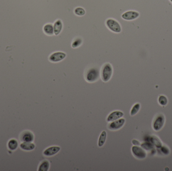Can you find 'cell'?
<instances>
[{
    "mask_svg": "<svg viewBox=\"0 0 172 171\" xmlns=\"http://www.w3.org/2000/svg\"><path fill=\"white\" fill-rule=\"evenodd\" d=\"M113 74L112 67L109 63H106L103 66L101 72L102 79L104 82H108Z\"/></svg>",
    "mask_w": 172,
    "mask_h": 171,
    "instance_id": "6da1fadb",
    "label": "cell"
},
{
    "mask_svg": "<svg viewBox=\"0 0 172 171\" xmlns=\"http://www.w3.org/2000/svg\"><path fill=\"white\" fill-rule=\"evenodd\" d=\"M99 78V71L97 68H92L89 70L86 75L87 82H93L98 80Z\"/></svg>",
    "mask_w": 172,
    "mask_h": 171,
    "instance_id": "7a4b0ae2",
    "label": "cell"
},
{
    "mask_svg": "<svg viewBox=\"0 0 172 171\" xmlns=\"http://www.w3.org/2000/svg\"><path fill=\"white\" fill-rule=\"evenodd\" d=\"M106 26L112 31L120 33L121 31L120 25L117 21L113 19H108L106 21Z\"/></svg>",
    "mask_w": 172,
    "mask_h": 171,
    "instance_id": "3957f363",
    "label": "cell"
},
{
    "mask_svg": "<svg viewBox=\"0 0 172 171\" xmlns=\"http://www.w3.org/2000/svg\"><path fill=\"white\" fill-rule=\"evenodd\" d=\"M132 153L137 159H145L146 157L145 151L138 145H133L132 148Z\"/></svg>",
    "mask_w": 172,
    "mask_h": 171,
    "instance_id": "277c9868",
    "label": "cell"
},
{
    "mask_svg": "<svg viewBox=\"0 0 172 171\" xmlns=\"http://www.w3.org/2000/svg\"><path fill=\"white\" fill-rule=\"evenodd\" d=\"M125 122L124 118H120L116 121H113L109 125V129L112 130H118L124 126Z\"/></svg>",
    "mask_w": 172,
    "mask_h": 171,
    "instance_id": "5b68a950",
    "label": "cell"
},
{
    "mask_svg": "<svg viewBox=\"0 0 172 171\" xmlns=\"http://www.w3.org/2000/svg\"><path fill=\"white\" fill-rule=\"evenodd\" d=\"M165 121V117L163 114H160L157 116L153 122V128L154 130L158 131L163 128Z\"/></svg>",
    "mask_w": 172,
    "mask_h": 171,
    "instance_id": "8992f818",
    "label": "cell"
},
{
    "mask_svg": "<svg viewBox=\"0 0 172 171\" xmlns=\"http://www.w3.org/2000/svg\"><path fill=\"white\" fill-rule=\"evenodd\" d=\"M66 57V54L61 52H57L52 53L49 57V60L52 62H58L61 60H64Z\"/></svg>",
    "mask_w": 172,
    "mask_h": 171,
    "instance_id": "52a82bcc",
    "label": "cell"
},
{
    "mask_svg": "<svg viewBox=\"0 0 172 171\" xmlns=\"http://www.w3.org/2000/svg\"><path fill=\"white\" fill-rule=\"evenodd\" d=\"M139 16H140V13L137 12L129 11L124 13V14H122L121 17L124 20L130 21L136 19V18H138Z\"/></svg>",
    "mask_w": 172,
    "mask_h": 171,
    "instance_id": "ba28073f",
    "label": "cell"
},
{
    "mask_svg": "<svg viewBox=\"0 0 172 171\" xmlns=\"http://www.w3.org/2000/svg\"><path fill=\"white\" fill-rule=\"evenodd\" d=\"M124 113L121 111H114L110 113L107 117V121L108 122H112L113 121L118 120L119 118H122L124 117Z\"/></svg>",
    "mask_w": 172,
    "mask_h": 171,
    "instance_id": "9c48e42d",
    "label": "cell"
},
{
    "mask_svg": "<svg viewBox=\"0 0 172 171\" xmlns=\"http://www.w3.org/2000/svg\"><path fill=\"white\" fill-rule=\"evenodd\" d=\"M61 150V148L58 146H52L47 148L44 152V155L45 156L50 157L54 156L58 153Z\"/></svg>",
    "mask_w": 172,
    "mask_h": 171,
    "instance_id": "30bf717a",
    "label": "cell"
},
{
    "mask_svg": "<svg viewBox=\"0 0 172 171\" xmlns=\"http://www.w3.org/2000/svg\"><path fill=\"white\" fill-rule=\"evenodd\" d=\"M21 139L24 142H32L34 140V136L31 132H25L22 134Z\"/></svg>",
    "mask_w": 172,
    "mask_h": 171,
    "instance_id": "8fae6325",
    "label": "cell"
},
{
    "mask_svg": "<svg viewBox=\"0 0 172 171\" xmlns=\"http://www.w3.org/2000/svg\"><path fill=\"white\" fill-rule=\"evenodd\" d=\"M21 149L25 151H32L36 148V145L32 142H23L20 145Z\"/></svg>",
    "mask_w": 172,
    "mask_h": 171,
    "instance_id": "7c38bea8",
    "label": "cell"
},
{
    "mask_svg": "<svg viewBox=\"0 0 172 171\" xmlns=\"http://www.w3.org/2000/svg\"><path fill=\"white\" fill-rule=\"evenodd\" d=\"M62 23L60 20H58L54 23L53 25L54 34L56 35H58L61 32L62 29Z\"/></svg>",
    "mask_w": 172,
    "mask_h": 171,
    "instance_id": "4fadbf2b",
    "label": "cell"
},
{
    "mask_svg": "<svg viewBox=\"0 0 172 171\" xmlns=\"http://www.w3.org/2000/svg\"><path fill=\"white\" fill-rule=\"evenodd\" d=\"M106 138H107V133L106 131L103 130L101 132L100 135L99 136L98 143V147H102L103 146L106 141Z\"/></svg>",
    "mask_w": 172,
    "mask_h": 171,
    "instance_id": "5bb4252c",
    "label": "cell"
},
{
    "mask_svg": "<svg viewBox=\"0 0 172 171\" xmlns=\"http://www.w3.org/2000/svg\"><path fill=\"white\" fill-rule=\"evenodd\" d=\"M44 31L48 35H52L54 34L53 26L51 24H48L44 27Z\"/></svg>",
    "mask_w": 172,
    "mask_h": 171,
    "instance_id": "9a60e30c",
    "label": "cell"
},
{
    "mask_svg": "<svg viewBox=\"0 0 172 171\" xmlns=\"http://www.w3.org/2000/svg\"><path fill=\"white\" fill-rule=\"evenodd\" d=\"M50 167V163L47 160H44L40 164L38 171H48Z\"/></svg>",
    "mask_w": 172,
    "mask_h": 171,
    "instance_id": "2e32d148",
    "label": "cell"
},
{
    "mask_svg": "<svg viewBox=\"0 0 172 171\" xmlns=\"http://www.w3.org/2000/svg\"><path fill=\"white\" fill-rule=\"evenodd\" d=\"M18 142L16 140H14V139L10 140L8 143V147L10 149H11L12 151L16 149L18 147Z\"/></svg>",
    "mask_w": 172,
    "mask_h": 171,
    "instance_id": "e0dca14e",
    "label": "cell"
},
{
    "mask_svg": "<svg viewBox=\"0 0 172 171\" xmlns=\"http://www.w3.org/2000/svg\"><path fill=\"white\" fill-rule=\"evenodd\" d=\"M141 109V105L140 103H136L132 107V109L130 110V114L132 116H134L138 113Z\"/></svg>",
    "mask_w": 172,
    "mask_h": 171,
    "instance_id": "ac0fdd59",
    "label": "cell"
},
{
    "mask_svg": "<svg viewBox=\"0 0 172 171\" xmlns=\"http://www.w3.org/2000/svg\"><path fill=\"white\" fill-rule=\"evenodd\" d=\"M75 14L79 16H83L86 13V11L84 9L82 8L81 7H78L77 8L75 9L74 11Z\"/></svg>",
    "mask_w": 172,
    "mask_h": 171,
    "instance_id": "d6986e66",
    "label": "cell"
},
{
    "mask_svg": "<svg viewBox=\"0 0 172 171\" xmlns=\"http://www.w3.org/2000/svg\"><path fill=\"white\" fill-rule=\"evenodd\" d=\"M159 102L162 105H166L168 103V99L164 95H161L159 98Z\"/></svg>",
    "mask_w": 172,
    "mask_h": 171,
    "instance_id": "ffe728a7",
    "label": "cell"
},
{
    "mask_svg": "<svg viewBox=\"0 0 172 171\" xmlns=\"http://www.w3.org/2000/svg\"><path fill=\"white\" fill-rule=\"evenodd\" d=\"M82 43V40L81 38H77L72 43V47L73 48L78 47Z\"/></svg>",
    "mask_w": 172,
    "mask_h": 171,
    "instance_id": "44dd1931",
    "label": "cell"
},
{
    "mask_svg": "<svg viewBox=\"0 0 172 171\" xmlns=\"http://www.w3.org/2000/svg\"><path fill=\"white\" fill-rule=\"evenodd\" d=\"M132 143L133 145H138V146H139V145H141L140 142L136 140H133L132 141Z\"/></svg>",
    "mask_w": 172,
    "mask_h": 171,
    "instance_id": "7402d4cb",
    "label": "cell"
},
{
    "mask_svg": "<svg viewBox=\"0 0 172 171\" xmlns=\"http://www.w3.org/2000/svg\"><path fill=\"white\" fill-rule=\"evenodd\" d=\"M170 1H171V2H172V0H170Z\"/></svg>",
    "mask_w": 172,
    "mask_h": 171,
    "instance_id": "603a6c76",
    "label": "cell"
}]
</instances>
